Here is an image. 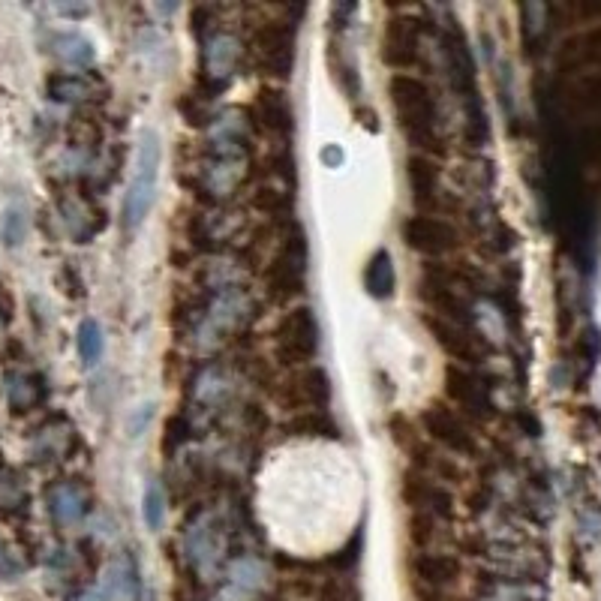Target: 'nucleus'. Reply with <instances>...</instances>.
<instances>
[{
  "label": "nucleus",
  "instance_id": "1",
  "mask_svg": "<svg viewBox=\"0 0 601 601\" xmlns=\"http://www.w3.org/2000/svg\"><path fill=\"white\" fill-rule=\"evenodd\" d=\"M388 97L394 106V118L400 133L409 145L424 151V157L442 154V136H439V106L430 91V85L409 73H394L388 79Z\"/></svg>",
  "mask_w": 601,
  "mask_h": 601
},
{
  "label": "nucleus",
  "instance_id": "2",
  "mask_svg": "<svg viewBox=\"0 0 601 601\" xmlns=\"http://www.w3.org/2000/svg\"><path fill=\"white\" fill-rule=\"evenodd\" d=\"M160 166H163V139L154 130H142L136 139V163H133V178L124 196V214H121V223L127 232H136L154 211Z\"/></svg>",
  "mask_w": 601,
  "mask_h": 601
},
{
  "label": "nucleus",
  "instance_id": "3",
  "mask_svg": "<svg viewBox=\"0 0 601 601\" xmlns=\"http://www.w3.org/2000/svg\"><path fill=\"white\" fill-rule=\"evenodd\" d=\"M307 259H310V244L307 235L298 223L289 226V232L283 235L280 253L271 262V268L265 271V292L268 301L277 307H286L292 301H298L307 289Z\"/></svg>",
  "mask_w": 601,
  "mask_h": 601
},
{
  "label": "nucleus",
  "instance_id": "4",
  "mask_svg": "<svg viewBox=\"0 0 601 601\" xmlns=\"http://www.w3.org/2000/svg\"><path fill=\"white\" fill-rule=\"evenodd\" d=\"M319 319L313 307H295L280 316L274 328V355L283 367H310L319 352Z\"/></svg>",
  "mask_w": 601,
  "mask_h": 601
},
{
  "label": "nucleus",
  "instance_id": "5",
  "mask_svg": "<svg viewBox=\"0 0 601 601\" xmlns=\"http://www.w3.org/2000/svg\"><path fill=\"white\" fill-rule=\"evenodd\" d=\"M400 238L403 244L418 253V256H427L430 262L442 259V256H451L460 250V229L445 220V217H436V214H412L400 223Z\"/></svg>",
  "mask_w": 601,
  "mask_h": 601
},
{
  "label": "nucleus",
  "instance_id": "6",
  "mask_svg": "<svg viewBox=\"0 0 601 601\" xmlns=\"http://www.w3.org/2000/svg\"><path fill=\"white\" fill-rule=\"evenodd\" d=\"M421 31L424 25L415 13H394L382 31V46H379L382 64L397 73L415 67L421 61Z\"/></svg>",
  "mask_w": 601,
  "mask_h": 601
},
{
  "label": "nucleus",
  "instance_id": "7",
  "mask_svg": "<svg viewBox=\"0 0 601 601\" xmlns=\"http://www.w3.org/2000/svg\"><path fill=\"white\" fill-rule=\"evenodd\" d=\"M421 430L433 442H439L445 451H451V454H460V457L478 454V442H475V433L466 424V418L457 409H448L439 400H433V403L424 406V412H421Z\"/></svg>",
  "mask_w": 601,
  "mask_h": 601
},
{
  "label": "nucleus",
  "instance_id": "8",
  "mask_svg": "<svg viewBox=\"0 0 601 601\" xmlns=\"http://www.w3.org/2000/svg\"><path fill=\"white\" fill-rule=\"evenodd\" d=\"M256 61L268 76L289 79L295 67V25L292 22H268L253 31Z\"/></svg>",
  "mask_w": 601,
  "mask_h": 601
},
{
  "label": "nucleus",
  "instance_id": "9",
  "mask_svg": "<svg viewBox=\"0 0 601 601\" xmlns=\"http://www.w3.org/2000/svg\"><path fill=\"white\" fill-rule=\"evenodd\" d=\"M400 496L412 511H424L430 517L451 520L454 517V496L445 484L427 478L421 469H406L400 481Z\"/></svg>",
  "mask_w": 601,
  "mask_h": 601
},
{
  "label": "nucleus",
  "instance_id": "10",
  "mask_svg": "<svg viewBox=\"0 0 601 601\" xmlns=\"http://www.w3.org/2000/svg\"><path fill=\"white\" fill-rule=\"evenodd\" d=\"M421 325L427 328V334L436 340V346L460 361V364H478L481 355H484V343L481 337L472 331V328H463V325H454L442 316H433V313H421Z\"/></svg>",
  "mask_w": 601,
  "mask_h": 601
},
{
  "label": "nucleus",
  "instance_id": "11",
  "mask_svg": "<svg viewBox=\"0 0 601 601\" xmlns=\"http://www.w3.org/2000/svg\"><path fill=\"white\" fill-rule=\"evenodd\" d=\"M445 397L475 421H487L493 415V403H490L487 385L472 370H466L460 364H448L445 367Z\"/></svg>",
  "mask_w": 601,
  "mask_h": 601
},
{
  "label": "nucleus",
  "instance_id": "12",
  "mask_svg": "<svg viewBox=\"0 0 601 601\" xmlns=\"http://www.w3.org/2000/svg\"><path fill=\"white\" fill-rule=\"evenodd\" d=\"M280 400L295 409V412H310V409H328L331 403V379L322 367H301L295 370L280 391Z\"/></svg>",
  "mask_w": 601,
  "mask_h": 601
},
{
  "label": "nucleus",
  "instance_id": "13",
  "mask_svg": "<svg viewBox=\"0 0 601 601\" xmlns=\"http://www.w3.org/2000/svg\"><path fill=\"white\" fill-rule=\"evenodd\" d=\"M253 124L271 136H289L295 130V109L286 91L262 85L253 97Z\"/></svg>",
  "mask_w": 601,
  "mask_h": 601
},
{
  "label": "nucleus",
  "instance_id": "14",
  "mask_svg": "<svg viewBox=\"0 0 601 601\" xmlns=\"http://www.w3.org/2000/svg\"><path fill=\"white\" fill-rule=\"evenodd\" d=\"M406 181L418 214H433L439 208V163L433 157L412 154L406 160Z\"/></svg>",
  "mask_w": 601,
  "mask_h": 601
},
{
  "label": "nucleus",
  "instance_id": "15",
  "mask_svg": "<svg viewBox=\"0 0 601 601\" xmlns=\"http://www.w3.org/2000/svg\"><path fill=\"white\" fill-rule=\"evenodd\" d=\"M409 571L418 583L430 586V589H445L451 583H457L460 577V562L451 553H430V550H418L409 559Z\"/></svg>",
  "mask_w": 601,
  "mask_h": 601
},
{
  "label": "nucleus",
  "instance_id": "16",
  "mask_svg": "<svg viewBox=\"0 0 601 601\" xmlns=\"http://www.w3.org/2000/svg\"><path fill=\"white\" fill-rule=\"evenodd\" d=\"M283 430L286 436H298V439H340V424L328 409L295 412Z\"/></svg>",
  "mask_w": 601,
  "mask_h": 601
},
{
  "label": "nucleus",
  "instance_id": "17",
  "mask_svg": "<svg viewBox=\"0 0 601 601\" xmlns=\"http://www.w3.org/2000/svg\"><path fill=\"white\" fill-rule=\"evenodd\" d=\"M364 289H367V295L376 298V301L394 298L397 271H394V259H391V253H388L385 247H379V250L370 256V262H367V268H364Z\"/></svg>",
  "mask_w": 601,
  "mask_h": 601
},
{
  "label": "nucleus",
  "instance_id": "18",
  "mask_svg": "<svg viewBox=\"0 0 601 601\" xmlns=\"http://www.w3.org/2000/svg\"><path fill=\"white\" fill-rule=\"evenodd\" d=\"M598 64H601V28L571 37L559 52L562 70H583V67H598Z\"/></svg>",
  "mask_w": 601,
  "mask_h": 601
},
{
  "label": "nucleus",
  "instance_id": "19",
  "mask_svg": "<svg viewBox=\"0 0 601 601\" xmlns=\"http://www.w3.org/2000/svg\"><path fill=\"white\" fill-rule=\"evenodd\" d=\"M241 58V43L229 34H220L208 43V70L217 79H226Z\"/></svg>",
  "mask_w": 601,
  "mask_h": 601
},
{
  "label": "nucleus",
  "instance_id": "20",
  "mask_svg": "<svg viewBox=\"0 0 601 601\" xmlns=\"http://www.w3.org/2000/svg\"><path fill=\"white\" fill-rule=\"evenodd\" d=\"M52 514L58 523L73 526L85 517V493L76 484H61L52 493Z\"/></svg>",
  "mask_w": 601,
  "mask_h": 601
},
{
  "label": "nucleus",
  "instance_id": "21",
  "mask_svg": "<svg viewBox=\"0 0 601 601\" xmlns=\"http://www.w3.org/2000/svg\"><path fill=\"white\" fill-rule=\"evenodd\" d=\"M76 343H79V355H82V361H85L88 367L100 364L103 349H106L103 325H100L97 319H85V322L79 325V337H76Z\"/></svg>",
  "mask_w": 601,
  "mask_h": 601
},
{
  "label": "nucleus",
  "instance_id": "22",
  "mask_svg": "<svg viewBox=\"0 0 601 601\" xmlns=\"http://www.w3.org/2000/svg\"><path fill=\"white\" fill-rule=\"evenodd\" d=\"M58 55L73 67H91L97 61L91 40H85L82 34H61L58 37Z\"/></svg>",
  "mask_w": 601,
  "mask_h": 601
},
{
  "label": "nucleus",
  "instance_id": "23",
  "mask_svg": "<svg viewBox=\"0 0 601 601\" xmlns=\"http://www.w3.org/2000/svg\"><path fill=\"white\" fill-rule=\"evenodd\" d=\"M103 592H106L109 598H133V592H136V571H133V565H130L127 559L112 562V568H109V574H106Z\"/></svg>",
  "mask_w": 601,
  "mask_h": 601
},
{
  "label": "nucleus",
  "instance_id": "24",
  "mask_svg": "<svg viewBox=\"0 0 601 601\" xmlns=\"http://www.w3.org/2000/svg\"><path fill=\"white\" fill-rule=\"evenodd\" d=\"M142 514H145V523H148L151 532L163 529V523H166V493H163V484L157 478H151L148 487H145Z\"/></svg>",
  "mask_w": 601,
  "mask_h": 601
},
{
  "label": "nucleus",
  "instance_id": "25",
  "mask_svg": "<svg viewBox=\"0 0 601 601\" xmlns=\"http://www.w3.org/2000/svg\"><path fill=\"white\" fill-rule=\"evenodd\" d=\"M568 103L574 109H601V73H589L580 82H574Z\"/></svg>",
  "mask_w": 601,
  "mask_h": 601
},
{
  "label": "nucleus",
  "instance_id": "26",
  "mask_svg": "<svg viewBox=\"0 0 601 601\" xmlns=\"http://www.w3.org/2000/svg\"><path fill=\"white\" fill-rule=\"evenodd\" d=\"M229 577H232V586H235V589L253 592V589H259V586L265 583V568H262L256 559H238V562H232Z\"/></svg>",
  "mask_w": 601,
  "mask_h": 601
},
{
  "label": "nucleus",
  "instance_id": "27",
  "mask_svg": "<svg viewBox=\"0 0 601 601\" xmlns=\"http://www.w3.org/2000/svg\"><path fill=\"white\" fill-rule=\"evenodd\" d=\"M88 91H91V88L85 85V79H76V76H52V79H49V97L58 100V103L85 100Z\"/></svg>",
  "mask_w": 601,
  "mask_h": 601
},
{
  "label": "nucleus",
  "instance_id": "28",
  "mask_svg": "<svg viewBox=\"0 0 601 601\" xmlns=\"http://www.w3.org/2000/svg\"><path fill=\"white\" fill-rule=\"evenodd\" d=\"M547 7L544 4H526V7H520V16H523V37H526V43L529 46H535L541 37H544V31H547Z\"/></svg>",
  "mask_w": 601,
  "mask_h": 601
},
{
  "label": "nucleus",
  "instance_id": "29",
  "mask_svg": "<svg viewBox=\"0 0 601 601\" xmlns=\"http://www.w3.org/2000/svg\"><path fill=\"white\" fill-rule=\"evenodd\" d=\"M0 235H4L7 247H19L28 238V214L22 208H10L4 214V229H0Z\"/></svg>",
  "mask_w": 601,
  "mask_h": 601
},
{
  "label": "nucleus",
  "instance_id": "30",
  "mask_svg": "<svg viewBox=\"0 0 601 601\" xmlns=\"http://www.w3.org/2000/svg\"><path fill=\"white\" fill-rule=\"evenodd\" d=\"M433 520L436 517H430V514H424V511H412L409 514V538H412V544L418 547V550H424L430 541H433Z\"/></svg>",
  "mask_w": 601,
  "mask_h": 601
},
{
  "label": "nucleus",
  "instance_id": "31",
  "mask_svg": "<svg viewBox=\"0 0 601 601\" xmlns=\"http://www.w3.org/2000/svg\"><path fill=\"white\" fill-rule=\"evenodd\" d=\"M31 382H34L31 376H13V379H10V403H13V406L25 409V406H31V403L37 400V391H34Z\"/></svg>",
  "mask_w": 601,
  "mask_h": 601
},
{
  "label": "nucleus",
  "instance_id": "32",
  "mask_svg": "<svg viewBox=\"0 0 601 601\" xmlns=\"http://www.w3.org/2000/svg\"><path fill=\"white\" fill-rule=\"evenodd\" d=\"M151 418H154V406H151V403L139 406V415H133V418H130V436H142Z\"/></svg>",
  "mask_w": 601,
  "mask_h": 601
},
{
  "label": "nucleus",
  "instance_id": "33",
  "mask_svg": "<svg viewBox=\"0 0 601 601\" xmlns=\"http://www.w3.org/2000/svg\"><path fill=\"white\" fill-rule=\"evenodd\" d=\"M319 160H322L328 169H340V166H343V160H346V154H343V148H340V145H325V148H322V154H319Z\"/></svg>",
  "mask_w": 601,
  "mask_h": 601
},
{
  "label": "nucleus",
  "instance_id": "34",
  "mask_svg": "<svg viewBox=\"0 0 601 601\" xmlns=\"http://www.w3.org/2000/svg\"><path fill=\"white\" fill-rule=\"evenodd\" d=\"M13 571H19V565L13 562V556H10V550L0 544V574H13Z\"/></svg>",
  "mask_w": 601,
  "mask_h": 601
},
{
  "label": "nucleus",
  "instance_id": "35",
  "mask_svg": "<svg viewBox=\"0 0 601 601\" xmlns=\"http://www.w3.org/2000/svg\"><path fill=\"white\" fill-rule=\"evenodd\" d=\"M358 118H361V124H364L370 133H379V115H376V112H370V109H358Z\"/></svg>",
  "mask_w": 601,
  "mask_h": 601
},
{
  "label": "nucleus",
  "instance_id": "36",
  "mask_svg": "<svg viewBox=\"0 0 601 601\" xmlns=\"http://www.w3.org/2000/svg\"><path fill=\"white\" fill-rule=\"evenodd\" d=\"M61 16H88V7H58Z\"/></svg>",
  "mask_w": 601,
  "mask_h": 601
},
{
  "label": "nucleus",
  "instance_id": "37",
  "mask_svg": "<svg viewBox=\"0 0 601 601\" xmlns=\"http://www.w3.org/2000/svg\"><path fill=\"white\" fill-rule=\"evenodd\" d=\"M79 601H100V595H97V592H91V595H82Z\"/></svg>",
  "mask_w": 601,
  "mask_h": 601
}]
</instances>
